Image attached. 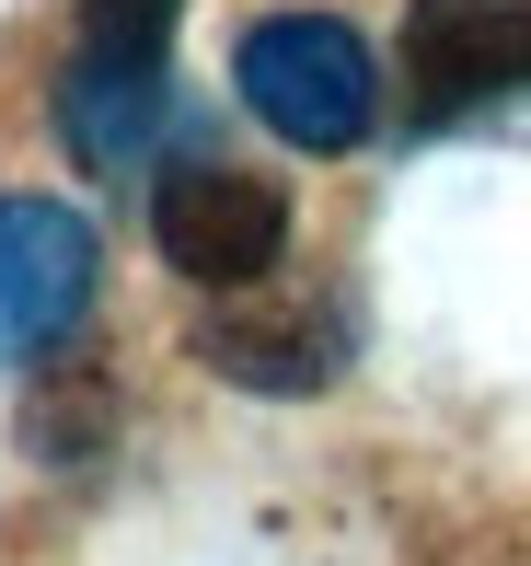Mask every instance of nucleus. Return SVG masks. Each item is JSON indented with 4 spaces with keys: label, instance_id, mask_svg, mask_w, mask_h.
<instances>
[{
    "label": "nucleus",
    "instance_id": "f257e3e1",
    "mask_svg": "<svg viewBox=\"0 0 531 566\" xmlns=\"http://www.w3.org/2000/svg\"><path fill=\"white\" fill-rule=\"evenodd\" d=\"M232 82L289 150H359L370 116H382V70H370V46L336 12H266L243 35Z\"/></svg>",
    "mask_w": 531,
    "mask_h": 566
},
{
    "label": "nucleus",
    "instance_id": "f03ea898",
    "mask_svg": "<svg viewBox=\"0 0 531 566\" xmlns=\"http://www.w3.org/2000/svg\"><path fill=\"white\" fill-rule=\"evenodd\" d=\"M162 46H173V0H93L82 12V46H70V82H59V127H70V150L93 174L150 163V139L173 116Z\"/></svg>",
    "mask_w": 531,
    "mask_h": 566
},
{
    "label": "nucleus",
    "instance_id": "7ed1b4c3",
    "mask_svg": "<svg viewBox=\"0 0 531 566\" xmlns=\"http://www.w3.org/2000/svg\"><path fill=\"white\" fill-rule=\"evenodd\" d=\"M531 93V0H416L404 12V116L463 127Z\"/></svg>",
    "mask_w": 531,
    "mask_h": 566
},
{
    "label": "nucleus",
    "instance_id": "20e7f679",
    "mask_svg": "<svg viewBox=\"0 0 531 566\" xmlns=\"http://www.w3.org/2000/svg\"><path fill=\"white\" fill-rule=\"evenodd\" d=\"M150 231H162V266H185L197 290H255L289 254V197L243 163H173L150 186Z\"/></svg>",
    "mask_w": 531,
    "mask_h": 566
},
{
    "label": "nucleus",
    "instance_id": "39448f33",
    "mask_svg": "<svg viewBox=\"0 0 531 566\" xmlns=\"http://www.w3.org/2000/svg\"><path fill=\"white\" fill-rule=\"evenodd\" d=\"M93 301V220L59 197H0V358L59 347Z\"/></svg>",
    "mask_w": 531,
    "mask_h": 566
},
{
    "label": "nucleus",
    "instance_id": "423d86ee",
    "mask_svg": "<svg viewBox=\"0 0 531 566\" xmlns=\"http://www.w3.org/2000/svg\"><path fill=\"white\" fill-rule=\"evenodd\" d=\"M255 290H243V313L197 324V358H209L220 381H243V394H323V381L347 370V324L323 313V301H255Z\"/></svg>",
    "mask_w": 531,
    "mask_h": 566
}]
</instances>
